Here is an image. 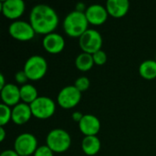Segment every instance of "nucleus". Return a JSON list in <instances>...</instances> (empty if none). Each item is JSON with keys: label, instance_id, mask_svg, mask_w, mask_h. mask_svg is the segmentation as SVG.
<instances>
[{"label": "nucleus", "instance_id": "1", "mask_svg": "<svg viewBox=\"0 0 156 156\" xmlns=\"http://www.w3.org/2000/svg\"><path fill=\"white\" fill-rule=\"evenodd\" d=\"M58 20L56 10L46 4L36 5L30 11L29 23L37 34L48 35L54 32L58 27Z\"/></svg>", "mask_w": 156, "mask_h": 156}, {"label": "nucleus", "instance_id": "2", "mask_svg": "<svg viewBox=\"0 0 156 156\" xmlns=\"http://www.w3.org/2000/svg\"><path fill=\"white\" fill-rule=\"evenodd\" d=\"M89 21L86 17L85 12L78 10L69 13L63 21V28L69 37H80L88 28Z\"/></svg>", "mask_w": 156, "mask_h": 156}, {"label": "nucleus", "instance_id": "3", "mask_svg": "<svg viewBox=\"0 0 156 156\" xmlns=\"http://www.w3.org/2000/svg\"><path fill=\"white\" fill-rule=\"evenodd\" d=\"M47 145L56 153L67 151L71 144L70 134L64 129L56 128L51 130L47 135Z\"/></svg>", "mask_w": 156, "mask_h": 156}, {"label": "nucleus", "instance_id": "4", "mask_svg": "<svg viewBox=\"0 0 156 156\" xmlns=\"http://www.w3.org/2000/svg\"><path fill=\"white\" fill-rule=\"evenodd\" d=\"M23 69L29 80H38L46 75L48 70V62L44 57L40 55H33L27 59Z\"/></svg>", "mask_w": 156, "mask_h": 156}, {"label": "nucleus", "instance_id": "5", "mask_svg": "<svg viewBox=\"0 0 156 156\" xmlns=\"http://www.w3.org/2000/svg\"><path fill=\"white\" fill-rule=\"evenodd\" d=\"M102 42L101 34L95 29H87L79 37V44L82 51L91 55L101 49Z\"/></svg>", "mask_w": 156, "mask_h": 156}, {"label": "nucleus", "instance_id": "6", "mask_svg": "<svg viewBox=\"0 0 156 156\" xmlns=\"http://www.w3.org/2000/svg\"><path fill=\"white\" fill-rule=\"evenodd\" d=\"M29 105L32 114L41 120L50 118L56 111L55 101L48 96H38Z\"/></svg>", "mask_w": 156, "mask_h": 156}, {"label": "nucleus", "instance_id": "7", "mask_svg": "<svg viewBox=\"0 0 156 156\" xmlns=\"http://www.w3.org/2000/svg\"><path fill=\"white\" fill-rule=\"evenodd\" d=\"M37 147V140L36 136L30 133H20L14 143V150H16L19 155L34 154Z\"/></svg>", "mask_w": 156, "mask_h": 156}, {"label": "nucleus", "instance_id": "8", "mask_svg": "<svg viewBox=\"0 0 156 156\" xmlns=\"http://www.w3.org/2000/svg\"><path fill=\"white\" fill-rule=\"evenodd\" d=\"M58 102L64 109H71L79 104L81 100V92L74 86L63 87L58 94Z\"/></svg>", "mask_w": 156, "mask_h": 156}, {"label": "nucleus", "instance_id": "9", "mask_svg": "<svg viewBox=\"0 0 156 156\" xmlns=\"http://www.w3.org/2000/svg\"><path fill=\"white\" fill-rule=\"evenodd\" d=\"M9 34L15 39L27 41L34 37L36 32L29 22L24 20H15L9 25Z\"/></svg>", "mask_w": 156, "mask_h": 156}, {"label": "nucleus", "instance_id": "10", "mask_svg": "<svg viewBox=\"0 0 156 156\" xmlns=\"http://www.w3.org/2000/svg\"><path fill=\"white\" fill-rule=\"evenodd\" d=\"M3 15L9 19H16L20 17L26 9L23 0H5L0 3Z\"/></svg>", "mask_w": 156, "mask_h": 156}, {"label": "nucleus", "instance_id": "11", "mask_svg": "<svg viewBox=\"0 0 156 156\" xmlns=\"http://www.w3.org/2000/svg\"><path fill=\"white\" fill-rule=\"evenodd\" d=\"M85 15L90 24L100 26L107 20L109 13L106 9V6H103L100 4H93L86 8Z\"/></svg>", "mask_w": 156, "mask_h": 156}, {"label": "nucleus", "instance_id": "12", "mask_svg": "<svg viewBox=\"0 0 156 156\" xmlns=\"http://www.w3.org/2000/svg\"><path fill=\"white\" fill-rule=\"evenodd\" d=\"M44 48L51 54L60 53L65 48V39L64 37L56 32L49 33L45 35L42 41Z\"/></svg>", "mask_w": 156, "mask_h": 156}, {"label": "nucleus", "instance_id": "13", "mask_svg": "<svg viewBox=\"0 0 156 156\" xmlns=\"http://www.w3.org/2000/svg\"><path fill=\"white\" fill-rule=\"evenodd\" d=\"M79 128L85 136L97 135L101 129V122L93 114H84L79 122Z\"/></svg>", "mask_w": 156, "mask_h": 156}, {"label": "nucleus", "instance_id": "14", "mask_svg": "<svg viewBox=\"0 0 156 156\" xmlns=\"http://www.w3.org/2000/svg\"><path fill=\"white\" fill-rule=\"evenodd\" d=\"M1 99L3 103L8 106H16L21 100L20 88L13 83H6L1 90Z\"/></svg>", "mask_w": 156, "mask_h": 156}, {"label": "nucleus", "instance_id": "15", "mask_svg": "<svg viewBox=\"0 0 156 156\" xmlns=\"http://www.w3.org/2000/svg\"><path fill=\"white\" fill-rule=\"evenodd\" d=\"M32 115L30 105L25 102L17 103L12 109V121L18 125L27 122Z\"/></svg>", "mask_w": 156, "mask_h": 156}, {"label": "nucleus", "instance_id": "16", "mask_svg": "<svg viewBox=\"0 0 156 156\" xmlns=\"http://www.w3.org/2000/svg\"><path fill=\"white\" fill-rule=\"evenodd\" d=\"M130 8L128 0H108L106 2V9L110 16L115 18L124 16Z\"/></svg>", "mask_w": 156, "mask_h": 156}, {"label": "nucleus", "instance_id": "17", "mask_svg": "<svg viewBox=\"0 0 156 156\" xmlns=\"http://www.w3.org/2000/svg\"><path fill=\"white\" fill-rule=\"evenodd\" d=\"M101 140L97 135L85 136L81 142V148L85 154L90 156L95 155L101 150Z\"/></svg>", "mask_w": 156, "mask_h": 156}, {"label": "nucleus", "instance_id": "18", "mask_svg": "<svg viewBox=\"0 0 156 156\" xmlns=\"http://www.w3.org/2000/svg\"><path fill=\"white\" fill-rule=\"evenodd\" d=\"M140 75L146 80H153L156 78V59H146L139 66Z\"/></svg>", "mask_w": 156, "mask_h": 156}, {"label": "nucleus", "instance_id": "19", "mask_svg": "<svg viewBox=\"0 0 156 156\" xmlns=\"http://www.w3.org/2000/svg\"><path fill=\"white\" fill-rule=\"evenodd\" d=\"M75 64H76V67L78 69H80L81 71H88L94 65L93 57L91 54H89L86 52H81L77 56V58L75 59Z\"/></svg>", "mask_w": 156, "mask_h": 156}, {"label": "nucleus", "instance_id": "20", "mask_svg": "<svg viewBox=\"0 0 156 156\" xmlns=\"http://www.w3.org/2000/svg\"><path fill=\"white\" fill-rule=\"evenodd\" d=\"M20 97L23 102L31 104L38 97V93L35 86L27 83L20 87Z\"/></svg>", "mask_w": 156, "mask_h": 156}, {"label": "nucleus", "instance_id": "21", "mask_svg": "<svg viewBox=\"0 0 156 156\" xmlns=\"http://www.w3.org/2000/svg\"><path fill=\"white\" fill-rule=\"evenodd\" d=\"M10 120H12V109L2 102L0 104V126H5Z\"/></svg>", "mask_w": 156, "mask_h": 156}, {"label": "nucleus", "instance_id": "22", "mask_svg": "<svg viewBox=\"0 0 156 156\" xmlns=\"http://www.w3.org/2000/svg\"><path fill=\"white\" fill-rule=\"evenodd\" d=\"M90 80L88 77L86 76H81V77H79L76 80H75V83H74V86L80 91H85L87 90L89 88H90Z\"/></svg>", "mask_w": 156, "mask_h": 156}, {"label": "nucleus", "instance_id": "23", "mask_svg": "<svg viewBox=\"0 0 156 156\" xmlns=\"http://www.w3.org/2000/svg\"><path fill=\"white\" fill-rule=\"evenodd\" d=\"M92 57H93L94 63L97 64V65H100V66L105 64L106 61H107V54L102 49H101V50L95 52L94 54H92Z\"/></svg>", "mask_w": 156, "mask_h": 156}, {"label": "nucleus", "instance_id": "24", "mask_svg": "<svg viewBox=\"0 0 156 156\" xmlns=\"http://www.w3.org/2000/svg\"><path fill=\"white\" fill-rule=\"evenodd\" d=\"M53 151L46 144V145H40L37 148L36 152L34 153V156H54Z\"/></svg>", "mask_w": 156, "mask_h": 156}, {"label": "nucleus", "instance_id": "25", "mask_svg": "<svg viewBox=\"0 0 156 156\" xmlns=\"http://www.w3.org/2000/svg\"><path fill=\"white\" fill-rule=\"evenodd\" d=\"M15 79H16V82H18V83H20V84H22V85L27 84V80H29L28 77H27V75L26 72L24 71V69H23V70H18V71L15 74Z\"/></svg>", "mask_w": 156, "mask_h": 156}, {"label": "nucleus", "instance_id": "26", "mask_svg": "<svg viewBox=\"0 0 156 156\" xmlns=\"http://www.w3.org/2000/svg\"><path fill=\"white\" fill-rule=\"evenodd\" d=\"M0 156H20L16 150H12V149H8V150H5L1 153Z\"/></svg>", "mask_w": 156, "mask_h": 156}, {"label": "nucleus", "instance_id": "27", "mask_svg": "<svg viewBox=\"0 0 156 156\" xmlns=\"http://www.w3.org/2000/svg\"><path fill=\"white\" fill-rule=\"evenodd\" d=\"M83 115H84V114H82L80 112H78V111H77V112H74L72 113L71 117H72V120H74V121L77 122H80L81 121Z\"/></svg>", "mask_w": 156, "mask_h": 156}, {"label": "nucleus", "instance_id": "28", "mask_svg": "<svg viewBox=\"0 0 156 156\" xmlns=\"http://www.w3.org/2000/svg\"><path fill=\"white\" fill-rule=\"evenodd\" d=\"M5 76H4V73H0V90L2 88H4L5 86Z\"/></svg>", "mask_w": 156, "mask_h": 156}, {"label": "nucleus", "instance_id": "29", "mask_svg": "<svg viewBox=\"0 0 156 156\" xmlns=\"http://www.w3.org/2000/svg\"><path fill=\"white\" fill-rule=\"evenodd\" d=\"M5 138V130L4 126H0V141L3 142Z\"/></svg>", "mask_w": 156, "mask_h": 156}, {"label": "nucleus", "instance_id": "30", "mask_svg": "<svg viewBox=\"0 0 156 156\" xmlns=\"http://www.w3.org/2000/svg\"><path fill=\"white\" fill-rule=\"evenodd\" d=\"M85 5L83 4V3H78L77 4V5H76V10H78V11H80V12H85L84 11V9H85ZM86 10V9H85Z\"/></svg>", "mask_w": 156, "mask_h": 156}, {"label": "nucleus", "instance_id": "31", "mask_svg": "<svg viewBox=\"0 0 156 156\" xmlns=\"http://www.w3.org/2000/svg\"><path fill=\"white\" fill-rule=\"evenodd\" d=\"M20 156H30V155H20Z\"/></svg>", "mask_w": 156, "mask_h": 156}]
</instances>
